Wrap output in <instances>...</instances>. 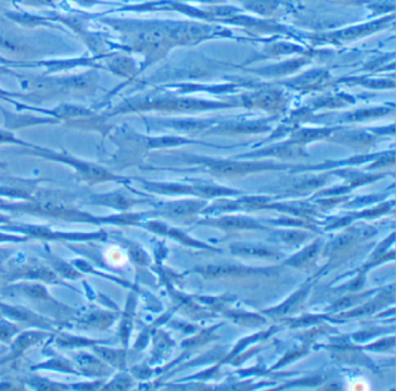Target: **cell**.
<instances>
[{
    "instance_id": "obj_1",
    "label": "cell",
    "mask_w": 396,
    "mask_h": 391,
    "mask_svg": "<svg viewBox=\"0 0 396 391\" xmlns=\"http://www.w3.org/2000/svg\"><path fill=\"white\" fill-rule=\"evenodd\" d=\"M348 388L352 390H367L370 389V385H368L367 381H364L363 378H356V380L351 381V384L348 385Z\"/></svg>"
}]
</instances>
